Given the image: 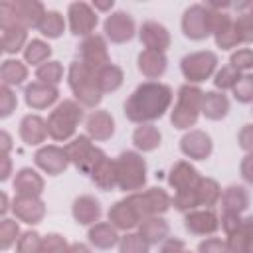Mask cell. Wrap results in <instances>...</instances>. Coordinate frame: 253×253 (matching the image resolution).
<instances>
[{
	"label": "cell",
	"instance_id": "c3c4849f",
	"mask_svg": "<svg viewBox=\"0 0 253 253\" xmlns=\"http://www.w3.org/2000/svg\"><path fill=\"white\" fill-rule=\"evenodd\" d=\"M69 243L63 235L59 233H47L42 241V251L40 253H67Z\"/></svg>",
	"mask_w": 253,
	"mask_h": 253
},
{
	"label": "cell",
	"instance_id": "bcb514c9",
	"mask_svg": "<svg viewBox=\"0 0 253 253\" xmlns=\"http://www.w3.org/2000/svg\"><path fill=\"white\" fill-rule=\"evenodd\" d=\"M231 91H233V97L239 103H253V73L241 75L239 83Z\"/></svg>",
	"mask_w": 253,
	"mask_h": 253
},
{
	"label": "cell",
	"instance_id": "db71d44e",
	"mask_svg": "<svg viewBox=\"0 0 253 253\" xmlns=\"http://www.w3.org/2000/svg\"><path fill=\"white\" fill-rule=\"evenodd\" d=\"M227 251L229 253H247V241H245V235L241 233V229L233 235H227Z\"/></svg>",
	"mask_w": 253,
	"mask_h": 253
},
{
	"label": "cell",
	"instance_id": "6f0895ef",
	"mask_svg": "<svg viewBox=\"0 0 253 253\" xmlns=\"http://www.w3.org/2000/svg\"><path fill=\"white\" fill-rule=\"evenodd\" d=\"M239 172H241V178L253 186V152H247L239 164Z\"/></svg>",
	"mask_w": 253,
	"mask_h": 253
},
{
	"label": "cell",
	"instance_id": "b9f144b4",
	"mask_svg": "<svg viewBox=\"0 0 253 253\" xmlns=\"http://www.w3.org/2000/svg\"><path fill=\"white\" fill-rule=\"evenodd\" d=\"M233 28L241 43H253V14L239 12L237 18L233 20Z\"/></svg>",
	"mask_w": 253,
	"mask_h": 253
},
{
	"label": "cell",
	"instance_id": "4dcf8cb0",
	"mask_svg": "<svg viewBox=\"0 0 253 253\" xmlns=\"http://www.w3.org/2000/svg\"><path fill=\"white\" fill-rule=\"evenodd\" d=\"M138 233L144 237V241H146L148 245H158V243H162V241L168 237L170 225H168V221H166L164 217L152 215V217H146V219L140 221Z\"/></svg>",
	"mask_w": 253,
	"mask_h": 253
},
{
	"label": "cell",
	"instance_id": "ee69618b",
	"mask_svg": "<svg viewBox=\"0 0 253 253\" xmlns=\"http://www.w3.org/2000/svg\"><path fill=\"white\" fill-rule=\"evenodd\" d=\"M42 241H43V237L38 231H34V229L24 231L16 243V253H40Z\"/></svg>",
	"mask_w": 253,
	"mask_h": 253
},
{
	"label": "cell",
	"instance_id": "11a10c76",
	"mask_svg": "<svg viewBox=\"0 0 253 253\" xmlns=\"http://www.w3.org/2000/svg\"><path fill=\"white\" fill-rule=\"evenodd\" d=\"M237 142L245 152H253V125H243L239 134H237Z\"/></svg>",
	"mask_w": 253,
	"mask_h": 253
},
{
	"label": "cell",
	"instance_id": "484cf974",
	"mask_svg": "<svg viewBox=\"0 0 253 253\" xmlns=\"http://www.w3.org/2000/svg\"><path fill=\"white\" fill-rule=\"evenodd\" d=\"M87 237H89V243H91L95 249H103V251L115 247V245L121 241L119 229H117L111 221H97L95 225L89 227Z\"/></svg>",
	"mask_w": 253,
	"mask_h": 253
},
{
	"label": "cell",
	"instance_id": "5bb4252c",
	"mask_svg": "<svg viewBox=\"0 0 253 253\" xmlns=\"http://www.w3.org/2000/svg\"><path fill=\"white\" fill-rule=\"evenodd\" d=\"M34 162L36 166L45 172L47 176H57V174H63L67 170V166L71 164L69 162V156L65 152V148H59L55 144H47V146H42L36 150L34 154Z\"/></svg>",
	"mask_w": 253,
	"mask_h": 253
},
{
	"label": "cell",
	"instance_id": "8fae6325",
	"mask_svg": "<svg viewBox=\"0 0 253 253\" xmlns=\"http://www.w3.org/2000/svg\"><path fill=\"white\" fill-rule=\"evenodd\" d=\"M79 61L89 67L91 71H99L101 67L109 65L111 63V57H109V49H107V42L103 36L99 34H93L89 38H83V42L79 43Z\"/></svg>",
	"mask_w": 253,
	"mask_h": 253
},
{
	"label": "cell",
	"instance_id": "ac0fdd59",
	"mask_svg": "<svg viewBox=\"0 0 253 253\" xmlns=\"http://www.w3.org/2000/svg\"><path fill=\"white\" fill-rule=\"evenodd\" d=\"M57 99H59V91H57L55 85H47V83H42V81H32L24 89V101L34 111H43V109L51 107Z\"/></svg>",
	"mask_w": 253,
	"mask_h": 253
},
{
	"label": "cell",
	"instance_id": "1f68e13d",
	"mask_svg": "<svg viewBox=\"0 0 253 253\" xmlns=\"http://www.w3.org/2000/svg\"><path fill=\"white\" fill-rule=\"evenodd\" d=\"M0 42H2V51L4 53H18L24 51L28 45V30L22 26H0Z\"/></svg>",
	"mask_w": 253,
	"mask_h": 253
},
{
	"label": "cell",
	"instance_id": "816d5d0a",
	"mask_svg": "<svg viewBox=\"0 0 253 253\" xmlns=\"http://www.w3.org/2000/svg\"><path fill=\"white\" fill-rule=\"evenodd\" d=\"M198 253H229V251H227V243L223 239H219V237H208V239L200 241Z\"/></svg>",
	"mask_w": 253,
	"mask_h": 253
},
{
	"label": "cell",
	"instance_id": "d4e9b609",
	"mask_svg": "<svg viewBox=\"0 0 253 253\" xmlns=\"http://www.w3.org/2000/svg\"><path fill=\"white\" fill-rule=\"evenodd\" d=\"M138 71L146 79H158L166 73L168 59L162 51H152V49H142L138 53Z\"/></svg>",
	"mask_w": 253,
	"mask_h": 253
},
{
	"label": "cell",
	"instance_id": "e0dca14e",
	"mask_svg": "<svg viewBox=\"0 0 253 253\" xmlns=\"http://www.w3.org/2000/svg\"><path fill=\"white\" fill-rule=\"evenodd\" d=\"M12 211L16 219L28 225H36L45 215V204L42 202L40 196H16L12 202Z\"/></svg>",
	"mask_w": 253,
	"mask_h": 253
},
{
	"label": "cell",
	"instance_id": "8d00e7d4",
	"mask_svg": "<svg viewBox=\"0 0 253 253\" xmlns=\"http://www.w3.org/2000/svg\"><path fill=\"white\" fill-rule=\"evenodd\" d=\"M51 55V45L43 40H30L28 45L24 47V61L30 65H42L45 61H49Z\"/></svg>",
	"mask_w": 253,
	"mask_h": 253
},
{
	"label": "cell",
	"instance_id": "3957f363",
	"mask_svg": "<svg viewBox=\"0 0 253 253\" xmlns=\"http://www.w3.org/2000/svg\"><path fill=\"white\" fill-rule=\"evenodd\" d=\"M67 83H69V89H71V93L75 95V99H77V103L81 107L95 109L101 103L103 91L99 89L97 75H95V71H91L89 67H85L81 61H73L69 65Z\"/></svg>",
	"mask_w": 253,
	"mask_h": 253
},
{
	"label": "cell",
	"instance_id": "ba28073f",
	"mask_svg": "<svg viewBox=\"0 0 253 253\" xmlns=\"http://www.w3.org/2000/svg\"><path fill=\"white\" fill-rule=\"evenodd\" d=\"M126 202L134 208L140 221L152 215H160L172 206V198L162 188H148L144 192H132L126 196Z\"/></svg>",
	"mask_w": 253,
	"mask_h": 253
},
{
	"label": "cell",
	"instance_id": "d590c367",
	"mask_svg": "<svg viewBox=\"0 0 253 253\" xmlns=\"http://www.w3.org/2000/svg\"><path fill=\"white\" fill-rule=\"evenodd\" d=\"M38 30H40V34L45 36L47 40H57V38H61V34L65 32V20H63V16H61L59 12L47 10L45 16H43V20L40 22Z\"/></svg>",
	"mask_w": 253,
	"mask_h": 253
},
{
	"label": "cell",
	"instance_id": "4316f807",
	"mask_svg": "<svg viewBox=\"0 0 253 253\" xmlns=\"http://www.w3.org/2000/svg\"><path fill=\"white\" fill-rule=\"evenodd\" d=\"M14 190L18 196H42L43 178L32 168H20L14 176Z\"/></svg>",
	"mask_w": 253,
	"mask_h": 253
},
{
	"label": "cell",
	"instance_id": "4fadbf2b",
	"mask_svg": "<svg viewBox=\"0 0 253 253\" xmlns=\"http://www.w3.org/2000/svg\"><path fill=\"white\" fill-rule=\"evenodd\" d=\"M103 32H105V38L111 40L113 43H126L134 38L136 26L128 12L117 10L111 16H107V20L103 24Z\"/></svg>",
	"mask_w": 253,
	"mask_h": 253
},
{
	"label": "cell",
	"instance_id": "d6986e66",
	"mask_svg": "<svg viewBox=\"0 0 253 253\" xmlns=\"http://www.w3.org/2000/svg\"><path fill=\"white\" fill-rule=\"evenodd\" d=\"M138 38H140V43L146 47V49H152V51H166L170 47V32L158 24V22H144L138 30Z\"/></svg>",
	"mask_w": 253,
	"mask_h": 253
},
{
	"label": "cell",
	"instance_id": "7a4b0ae2",
	"mask_svg": "<svg viewBox=\"0 0 253 253\" xmlns=\"http://www.w3.org/2000/svg\"><path fill=\"white\" fill-rule=\"evenodd\" d=\"M202 103H204V91L198 85L184 83L178 89L176 105L170 113V123L174 125V128L186 130L194 126L202 115Z\"/></svg>",
	"mask_w": 253,
	"mask_h": 253
},
{
	"label": "cell",
	"instance_id": "ab89813d",
	"mask_svg": "<svg viewBox=\"0 0 253 253\" xmlns=\"http://www.w3.org/2000/svg\"><path fill=\"white\" fill-rule=\"evenodd\" d=\"M22 231H20V225L16 219H10V217H4L0 221V247L6 251L10 249L14 243H18Z\"/></svg>",
	"mask_w": 253,
	"mask_h": 253
},
{
	"label": "cell",
	"instance_id": "60d3db41",
	"mask_svg": "<svg viewBox=\"0 0 253 253\" xmlns=\"http://www.w3.org/2000/svg\"><path fill=\"white\" fill-rule=\"evenodd\" d=\"M241 75H243V73H239V71L233 69L231 65H223L221 69L215 71V75H213V85H215L217 89H221V91L233 89V87L239 83Z\"/></svg>",
	"mask_w": 253,
	"mask_h": 253
},
{
	"label": "cell",
	"instance_id": "9a60e30c",
	"mask_svg": "<svg viewBox=\"0 0 253 253\" xmlns=\"http://www.w3.org/2000/svg\"><path fill=\"white\" fill-rule=\"evenodd\" d=\"M219 225V217L211 208L192 210L184 215V227L192 235H213Z\"/></svg>",
	"mask_w": 253,
	"mask_h": 253
},
{
	"label": "cell",
	"instance_id": "f1b7e54d",
	"mask_svg": "<svg viewBox=\"0 0 253 253\" xmlns=\"http://www.w3.org/2000/svg\"><path fill=\"white\" fill-rule=\"evenodd\" d=\"M229 113V99L223 91H208L204 93L202 115L210 121H221Z\"/></svg>",
	"mask_w": 253,
	"mask_h": 253
},
{
	"label": "cell",
	"instance_id": "7bdbcfd3",
	"mask_svg": "<svg viewBox=\"0 0 253 253\" xmlns=\"http://www.w3.org/2000/svg\"><path fill=\"white\" fill-rule=\"evenodd\" d=\"M150 245L144 241L140 233H126L119 241V251L121 253H148Z\"/></svg>",
	"mask_w": 253,
	"mask_h": 253
},
{
	"label": "cell",
	"instance_id": "6da1fadb",
	"mask_svg": "<svg viewBox=\"0 0 253 253\" xmlns=\"http://www.w3.org/2000/svg\"><path fill=\"white\" fill-rule=\"evenodd\" d=\"M174 93L166 83L144 81L125 101V117L136 125H152L172 105Z\"/></svg>",
	"mask_w": 253,
	"mask_h": 253
},
{
	"label": "cell",
	"instance_id": "30bf717a",
	"mask_svg": "<svg viewBox=\"0 0 253 253\" xmlns=\"http://www.w3.org/2000/svg\"><path fill=\"white\" fill-rule=\"evenodd\" d=\"M182 32L188 40L202 42L211 36V10L208 4H192L182 16Z\"/></svg>",
	"mask_w": 253,
	"mask_h": 253
},
{
	"label": "cell",
	"instance_id": "52a82bcc",
	"mask_svg": "<svg viewBox=\"0 0 253 253\" xmlns=\"http://www.w3.org/2000/svg\"><path fill=\"white\" fill-rule=\"evenodd\" d=\"M65 152L69 156V162L83 174H91L95 166L107 158V154L93 144V138L89 134H79L71 142L65 144Z\"/></svg>",
	"mask_w": 253,
	"mask_h": 253
},
{
	"label": "cell",
	"instance_id": "7dc6e473",
	"mask_svg": "<svg viewBox=\"0 0 253 253\" xmlns=\"http://www.w3.org/2000/svg\"><path fill=\"white\" fill-rule=\"evenodd\" d=\"M229 65H231L233 69H237L239 73L253 69V49L241 47V49L233 51L231 57H229Z\"/></svg>",
	"mask_w": 253,
	"mask_h": 253
},
{
	"label": "cell",
	"instance_id": "f35d334b",
	"mask_svg": "<svg viewBox=\"0 0 253 253\" xmlns=\"http://www.w3.org/2000/svg\"><path fill=\"white\" fill-rule=\"evenodd\" d=\"M36 79L42 81V83H47V85H55L57 87V83L63 79V65L59 61L49 59V61L42 63L36 69Z\"/></svg>",
	"mask_w": 253,
	"mask_h": 253
},
{
	"label": "cell",
	"instance_id": "e575fe53",
	"mask_svg": "<svg viewBox=\"0 0 253 253\" xmlns=\"http://www.w3.org/2000/svg\"><path fill=\"white\" fill-rule=\"evenodd\" d=\"M95 75H97V83H99V89L103 91V95L117 91L123 85V79H125L123 69L119 65H115V63H109V65L101 67Z\"/></svg>",
	"mask_w": 253,
	"mask_h": 253
},
{
	"label": "cell",
	"instance_id": "836d02e7",
	"mask_svg": "<svg viewBox=\"0 0 253 253\" xmlns=\"http://www.w3.org/2000/svg\"><path fill=\"white\" fill-rule=\"evenodd\" d=\"M28 79V67L26 61L20 59H6L0 67V81L6 87H18Z\"/></svg>",
	"mask_w": 253,
	"mask_h": 253
},
{
	"label": "cell",
	"instance_id": "2e32d148",
	"mask_svg": "<svg viewBox=\"0 0 253 253\" xmlns=\"http://www.w3.org/2000/svg\"><path fill=\"white\" fill-rule=\"evenodd\" d=\"M180 150L190 160H206V158H210V154L213 150V142H211V136L208 132L194 128L182 136Z\"/></svg>",
	"mask_w": 253,
	"mask_h": 253
},
{
	"label": "cell",
	"instance_id": "003e7915",
	"mask_svg": "<svg viewBox=\"0 0 253 253\" xmlns=\"http://www.w3.org/2000/svg\"><path fill=\"white\" fill-rule=\"evenodd\" d=\"M182 253H190V251H186V249H184V251H182Z\"/></svg>",
	"mask_w": 253,
	"mask_h": 253
},
{
	"label": "cell",
	"instance_id": "9c48e42d",
	"mask_svg": "<svg viewBox=\"0 0 253 253\" xmlns=\"http://www.w3.org/2000/svg\"><path fill=\"white\" fill-rule=\"evenodd\" d=\"M215 67H217V55L213 51H194L184 55L180 61V71L192 85L202 83L211 75H215Z\"/></svg>",
	"mask_w": 253,
	"mask_h": 253
},
{
	"label": "cell",
	"instance_id": "91938a15",
	"mask_svg": "<svg viewBox=\"0 0 253 253\" xmlns=\"http://www.w3.org/2000/svg\"><path fill=\"white\" fill-rule=\"evenodd\" d=\"M10 170H12V160H10L8 154H2V172H0V180H2V182L8 180Z\"/></svg>",
	"mask_w": 253,
	"mask_h": 253
},
{
	"label": "cell",
	"instance_id": "8992f818",
	"mask_svg": "<svg viewBox=\"0 0 253 253\" xmlns=\"http://www.w3.org/2000/svg\"><path fill=\"white\" fill-rule=\"evenodd\" d=\"M115 162H117L119 190L134 192L146 184V162L138 152L125 150L119 154V158H115Z\"/></svg>",
	"mask_w": 253,
	"mask_h": 253
},
{
	"label": "cell",
	"instance_id": "681fc988",
	"mask_svg": "<svg viewBox=\"0 0 253 253\" xmlns=\"http://www.w3.org/2000/svg\"><path fill=\"white\" fill-rule=\"evenodd\" d=\"M18 107V99H16V93L12 91V87H6L2 85L0 87V117L6 119L10 117Z\"/></svg>",
	"mask_w": 253,
	"mask_h": 253
},
{
	"label": "cell",
	"instance_id": "cb8c5ba5",
	"mask_svg": "<svg viewBox=\"0 0 253 253\" xmlns=\"http://www.w3.org/2000/svg\"><path fill=\"white\" fill-rule=\"evenodd\" d=\"M71 213L79 225H95L101 217V204L93 196H79L71 206Z\"/></svg>",
	"mask_w": 253,
	"mask_h": 253
},
{
	"label": "cell",
	"instance_id": "7c38bea8",
	"mask_svg": "<svg viewBox=\"0 0 253 253\" xmlns=\"http://www.w3.org/2000/svg\"><path fill=\"white\" fill-rule=\"evenodd\" d=\"M67 20H69V30L73 36L89 38L93 36L97 28L99 16H97V10L89 6L87 2H73L67 8Z\"/></svg>",
	"mask_w": 253,
	"mask_h": 253
},
{
	"label": "cell",
	"instance_id": "83f0119b",
	"mask_svg": "<svg viewBox=\"0 0 253 253\" xmlns=\"http://www.w3.org/2000/svg\"><path fill=\"white\" fill-rule=\"evenodd\" d=\"M247 208H249V192L243 186L231 184L221 192V210H223V213L241 215Z\"/></svg>",
	"mask_w": 253,
	"mask_h": 253
},
{
	"label": "cell",
	"instance_id": "5b68a950",
	"mask_svg": "<svg viewBox=\"0 0 253 253\" xmlns=\"http://www.w3.org/2000/svg\"><path fill=\"white\" fill-rule=\"evenodd\" d=\"M45 8L38 0H4L0 4V26L38 28L45 16Z\"/></svg>",
	"mask_w": 253,
	"mask_h": 253
},
{
	"label": "cell",
	"instance_id": "74e56055",
	"mask_svg": "<svg viewBox=\"0 0 253 253\" xmlns=\"http://www.w3.org/2000/svg\"><path fill=\"white\" fill-rule=\"evenodd\" d=\"M196 192H198L200 206L204 208H211L221 200V188L213 178H202L200 184L196 186Z\"/></svg>",
	"mask_w": 253,
	"mask_h": 253
},
{
	"label": "cell",
	"instance_id": "f907efd6",
	"mask_svg": "<svg viewBox=\"0 0 253 253\" xmlns=\"http://www.w3.org/2000/svg\"><path fill=\"white\" fill-rule=\"evenodd\" d=\"M213 38H215V45H217L219 49H233V47L241 45V42H239L237 32H235V28H233V26H231L229 30L221 32V34H215Z\"/></svg>",
	"mask_w": 253,
	"mask_h": 253
},
{
	"label": "cell",
	"instance_id": "03108f58",
	"mask_svg": "<svg viewBox=\"0 0 253 253\" xmlns=\"http://www.w3.org/2000/svg\"><path fill=\"white\" fill-rule=\"evenodd\" d=\"M8 208H10V206H8V196H6V194H2V208H0V211H2V213H6V211H8Z\"/></svg>",
	"mask_w": 253,
	"mask_h": 253
},
{
	"label": "cell",
	"instance_id": "680465c9",
	"mask_svg": "<svg viewBox=\"0 0 253 253\" xmlns=\"http://www.w3.org/2000/svg\"><path fill=\"white\" fill-rule=\"evenodd\" d=\"M241 233L245 235V241H247V253H253V215L243 219Z\"/></svg>",
	"mask_w": 253,
	"mask_h": 253
},
{
	"label": "cell",
	"instance_id": "e7e4bbea",
	"mask_svg": "<svg viewBox=\"0 0 253 253\" xmlns=\"http://www.w3.org/2000/svg\"><path fill=\"white\" fill-rule=\"evenodd\" d=\"M241 12H249V14H253V2H243V4H239L237 6Z\"/></svg>",
	"mask_w": 253,
	"mask_h": 253
},
{
	"label": "cell",
	"instance_id": "9f6ffc18",
	"mask_svg": "<svg viewBox=\"0 0 253 253\" xmlns=\"http://www.w3.org/2000/svg\"><path fill=\"white\" fill-rule=\"evenodd\" d=\"M184 249H186V245H184L182 239H178V237H166L160 243L158 253H182Z\"/></svg>",
	"mask_w": 253,
	"mask_h": 253
},
{
	"label": "cell",
	"instance_id": "f5cc1de1",
	"mask_svg": "<svg viewBox=\"0 0 253 253\" xmlns=\"http://www.w3.org/2000/svg\"><path fill=\"white\" fill-rule=\"evenodd\" d=\"M241 223H243V219H241V215H237V213H223V215H221V227H223L225 235L237 233V231L241 229Z\"/></svg>",
	"mask_w": 253,
	"mask_h": 253
},
{
	"label": "cell",
	"instance_id": "94428289",
	"mask_svg": "<svg viewBox=\"0 0 253 253\" xmlns=\"http://www.w3.org/2000/svg\"><path fill=\"white\" fill-rule=\"evenodd\" d=\"M0 142H2V154H8L10 148H12V138H10V134L6 130L0 132Z\"/></svg>",
	"mask_w": 253,
	"mask_h": 253
},
{
	"label": "cell",
	"instance_id": "277c9868",
	"mask_svg": "<svg viewBox=\"0 0 253 253\" xmlns=\"http://www.w3.org/2000/svg\"><path fill=\"white\" fill-rule=\"evenodd\" d=\"M81 121H83V107L77 101L65 99V101L57 103V107L49 113L47 134H49V138H53L57 142H65L75 134L77 125Z\"/></svg>",
	"mask_w": 253,
	"mask_h": 253
},
{
	"label": "cell",
	"instance_id": "be15d7a7",
	"mask_svg": "<svg viewBox=\"0 0 253 253\" xmlns=\"http://www.w3.org/2000/svg\"><path fill=\"white\" fill-rule=\"evenodd\" d=\"M113 6H115L113 0H107V2H99V0H95V2H93V8H95V10H101V12H107V10H111Z\"/></svg>",
	"mask_w": 253,
	"mask_h": 253
},
{
	"label": "cell",
	"instance_id": "44dd1931",
	"mask_svg": "<svg viewBox=\"0 0 253 253\" xmlns=\"http://www.w3.org/2000/svg\"><path fill=\"white\" fill-rule=\"evenodd\" d=\"M20 138L28 144V146H38L42 144L49 134H47V121L42 119L40 115H26L20 121Z\"/></svg>",
	"mask_w": 253,
	"mask_h": 253
},
{
	"label": "cell",
	"instance_id": "d6a6232c",
	"mask_svg": "<svg viewBox=\"0 0 253 253\" xmlns=\"http://www.w3.org/2000/svg\"><path fill=\"white\" fill-rule=\"evenodd\" d=\"M160 142H162V134L154 125H140L132 132V144L140 152H152L160 146Z\"/></svg>",
	"mask_w": 253,
	"mask_h": 253
},
{
	"label": "cell",
	"instance_id": "6125c7cd",
	"mask_svg": "<svg viewBox=\"0 0 253 253\" xmlns=\"http://www.w3.org/2000/svg\"><path fill=\"white\" fill-rule=\"evenodd\" d=\"M67 253H91V249L85 245V243H71Z\"/></svg>",
	"mask_w": 253,
	"mask_h": 253
},
{
	"label": "cell",
	"instance_id": "f546056e",
	"mask_svg": "<svg viewBox=\"0 0 253 253\" xmlns=\"http://www.w3.org/2000/svg\"><path fill=\"white\" fill-rule=\"evenodd\" d=\"M89 176H91L93 184H95L99 190H103V192H111V190L119 188V178H117V162H115V160H111V158L101 160V162L95 166V170H93Z\"/></svg>",
	"mask_w": 253,
	"mask_h": 253
},
{
	"label": "cell",
	"instance_id": "f6af8a7d",
	"mask_svg": "<svg viewBox=\"0 0 253 253\" xmlns=\"http://www.w3.org/2000/svg\"><path fill=\"white\" fill-rule=\"evenodd\" d=\"M172 206L182 211V213H188L192 210H196L200 206V200H198V192L196 188L194 190H184V192H176L174 198H172Z\"/></svg>",
	"mask_w": 253,
	"mask_h": 253
},
{
	"label": "cell",
	"instance_id": "ffe728a7",
	"mask_svg": "<svg viewBox=\"0 0 253 253\" xmlns=\"http://www.w3.org/2000/svg\"><path fill=\"white\" fill-rule=\"evenodd\" d=\"M202 176L200 172L186 160H180L176 162L172 168H170V174H168V184L176 190V192H184V190H194L198 184H200Z\"/></svg>",
	"mask_w": 253,
	"mask_h": 253
},
{
	"label": "cell",
	"instance_id": "7402d4cb",
	"mask_svg": "<svg viewBox=\"0 0 253 253\" xmlns=\"http://www.w3.org/2000/svg\"><path fill=\"white\" fill-rule=\"evenodd\" d=\"M85 128L93 140H109L115 134V119L109 111H93L85 121Z\"/></svg>",
	"mask_w": 253,
	"mask_h": 253
},
{
	"label": "cell",
	"instance_id": "603a6c76",
	"mask_svg": "<svg viewBox=\"0 0 253 253\" xmlns=\"http://www.w3.org/2000/svg\"><path fill=\"white\" fill-rule=\"evenodd\" d=\"M107 217H109V221H111L117 229H123V231H128V229L140 225V217H138V213L134 211V208L126 202V198L115 202V204L109 208Z\"/></svg>",
	"mask_w": 253,
	"mask_h": 253
}]
</instances>
